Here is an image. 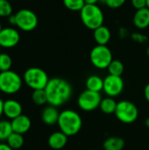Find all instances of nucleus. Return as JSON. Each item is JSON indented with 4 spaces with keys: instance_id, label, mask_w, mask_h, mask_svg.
Wrapping results in <instances>:
<instances>
[{
    "instance_id": "1",
    "label": "nucleus",
    "mask_w": 149,
    "mask_h": 150,
    "mask_svg": "<svg viewBox=\"0 0 149 150\" xmlns=\"http://www.w3.org/2000/svg\"><path fill=\"white\" fill-rule=\"evenodd\" d=\"M45 91L47 97V104L59 107L66 104L72 97L73 89L69 82L61 77L49 79Z\"/></svg>"
},
{
    "instance_id": "2",
    "label": "nucleus",
    "mask_w": 149,
    "mask_h": 150,
    "mask_svg": "<svg viewBox=\"0 0 149 150\" xmlns=\"http://www.w3.org/2000/svg\"><path fill=\"white\" fill-rule=\"evenodd\" d=\"M57 125L60 131L65 134L68 137L74 136L82 129L83 120L77 112L67 109L60 112Z\"/></svg>"
},
{
    "instance_id": "3",
    "label": "nucleus",
    "mask_w": 149,
    "mask_h": 150,
    "mask_svg": "<svg viewBox=\"0 0 149 150\" xmlns=\"http://www.w3.org/2000/svg\"><path fill=\"white\" fill-rule=\"evenodd\" d=\"M83 24L90 30H95L103 25L104 13L97 4H85L80 11Z\"/></svg>"
},
{
    "instance_id": "4",
    "label": "nucleus",
    "mask_w": 149,
    "mask_h": 150,
    "mask_svg": "<svg viewBox=\"0 0 149 150\" xmlns=\"http://www.w3.org/2000/svg\"><path fill=\"white\" fill-rule=\"evenodd\" d=\"M25 84L32 90H43L46 88L49 78L45 70L38 67L27 69L23 76Z\"/></svg>"
},
{
    "instance_id": "5",
    "label": "nucleus",
    "mask_w": 149,
    "mask_h": 150,
    "mask_svg": "<svg viewBox=\"0 0 149 150\" xmlns=\"http://www.w3.org/2000/svg\"><path fill=\"white\" fill-rule=\"evenodd\" d=\"M114 114L120 122L124 124H132L138 119L139 109L132 101L121 100L118 102Z\"/></svg>"
},
{
    "instance_id": "6",
    "label": "nucleus",
    "mask_w": 149,
    "mask_h": 150,
    "mask_svg": "<svg viewBox=\"0 0 149 150\" xmlns=\"http://www.w3.org/2000/svg\"><path fill=\"white\" fill-rule=\"evenodd\" d=\"M23 80L20 76L12 71L0 72V91L5 94H15L20 91Z\"/></svg>"
},
{
    "instance_id": "7",
    "label": "nucleus",
    "mask_w": 149,
    "mask_h": 150,
    "mask_svg": "<svg viewBox=\"0 0 149 150\" xmlns=\"http://www.w3.org/2000/svg\"><path fill=\"white\" fill-rule=\"evenodd\" d=\"M90 59L92 65L98 69H105L113 60L112 53L107 46L97 45L90 54Z\"/></svg>"
},
{
    "instance_id": "8",
    "label": "nucleus",
    "mask_w": 149,
    "mask_h": 150,
    "mask_svg": "<svg viewBox=\"0 0 149 150\" xmlns=\"http://www.w3.org/2000/svg\"><path fill=\"white\" fill-rule=\"evenodd\" d=\"M102 98L100 92L85 90L78 96L77 105L79 108L84 112H92L99 108Z\"/></svg>"
},
{
    "instance_id": "9",
    "label": "nucleus",
    "mask_w": 149,
    "mask_h": 150,
    "mask_svg": "<svg viewBox=\"0 0 149 150\" xmlns=\"http://www.w3.org/2000/svg\"><path fill=\"white\" fill-rule=\"evenodd\" d=\"M16 26L25 32H31L38 25V17L31 10L22 9L15 14Z\"/></svg>"
},
{
    "instance_id": "10",
    "label": "nucleus",
    "mask_w": 149,
    "mask_h": 150,
    "mask_svg": "<svg viewBox=\"0 0 149 150\" xmlns=\"http://www.w3.org/2000/svg\"><path fill=\"white\" fill-rule=\"evenodd\" d=\"M125 83L121 76L108 75L104 78V88L103 91L107 97L116 98L119 97L124 91Z\"/></svg>"
},
{
    "instance_id": "11",
    "label": "nucleus",
    "mask_w": 149,
    "mask_h": 150,
    "mask_svg": "<svg viewBox=\"0 0 149 150\" xmlns=\"http://www.w3.org/2000/svg\"><path fill=\"white\" fill-rule=\"evenodd\" d=\"M20 40L18 32L12 27L3 28L0 32V47L11 48L18 45Z\"/></svg>"
},
{
    "instance_id": "12",
    "label": "nucleus",
    "mask_w": 149,
    "mask_h": 150,
    "mask_svg": "<svg viewBox=\"0 0 149 150\" xmlns=\"http://www.w3.org/2000/svg\"><path fill=\"white\" fill-rule=\"evenodd\" d=\"M11 127L14 133H18L20 134H24L29 131L32 126L31 120L28 116L21 114L18 117L11 120Z\"/></svg>"
},
{
    "instance_id": "13",
    "label": "nucleus",
    "mask_w": 149,
    "mask_h": 150,
    "mask_svg": "<svg viewBox=\"0 0 149 150\" xmlns=\"http://www.w3.org/2000/svg\"><path fill=\"white\" fill-rule=\"evenodd\" d=\"M4 114L13 120L22 114V105L20 103L14 99H8L4 101Z\"/></svg>"
},
{
    "instance_id": "14",
    "label": "nucleus",
    "mask_w": 149,
    "mask_h": 150,
    "mask_svg": "<svg viewBox=\"0 0 149 150\" xmlns=\"http://www.w3.org/2000/svg\"><path fill=\"white\" fill-rule=\"evenodd\" d=\"M48 146L54 150L62 149L68 143V136L61 131L54 132L47 140Z\"/></svg>"
},
{
    "instance_id": "15",
    "label": "nucleus",
    "mask_w": 149,
    "mask_h": 150,
    "mask_svg": "<svg viewBox=\"0 0 149 150\" xmlns=\"http://www.w3.org/2000/svg\"><path fill=\"white\" fill-rule=\"evenodd\" d=\"M59 116H60V112L58 111L57 107L50 105L46 106L41 112L42 121L47 126H54L57 124Z\"/></svg>"
},
{
    "instance_id": "16",
    "label": "nucleus",
    "mask_w": 149,
    "mask_h": 150,
    "mask_svg": "<svg viewBox=\"0 0 149 150\" xmlns=\"http://www.w3.org/2000/svg\"><path fill=\"white\" fill-rule=\"evenodd\" d=\"M133 24L139 29H145L149 26V9L148 7L137 10L133 16Z\"/></svg>"
},
{
    "instance_id": "17",
    "label": "nucleus",
    "mask_w": 149,
    "mask_h": 150,
    "mask_svg": "<svg viewBox=\"0 0 149 150\" xmlns=\"http://www.w3.org/2000/svg\"><path fill=\"white\" fill-rule=\"evenodd\" d=\"M93 36H94V40L97 45L106 46V44L111 40V31L107 26L103 25L94 30Z\"/></svg>"
},
{
    "instance_id": "18",
    "label": "nucleus",
    "mask_w": 149,
    "mask_h": 150,
    "mask_svg": "<svg viewBox=\"0 0 149 150\" xmlns=\"http://www.w3.org/2000/svg\"><path fill=\"white\" fill-rule=\"evenodd\" d=\"M86 90L95 92H101L104 88V79L97 75L90 76L85 81Z\"/></svg>"
},
{
    "instance_id": "19",
    "label": "nucleus",
    "mask_w": 149,
    "mask_h": 150,
    "mask_svg": "<svg viewBox=\"0 0 149 150\" xmlns=\"http://www.w3.org/2000/svg\"><path fill=\"white\" fill-rule=\"evenodd\" d=\"M125 147V141L119 136L108 137L103 143L105 150H123Z\"/></svg>"
},
{
    "instance_id": "20",
    "label": "nucleus",
    "mask_w": 149,
    "mask_h": 150,
    "mask_svg": "<svg viewBox=\"0 0 149 150\" xmlns=\"http://www.w3.org/2000/svg\"><path fill=\"white\" fill-rule=\"evenodd\" d=\"M117 104L118 102H116L114 98H111V97L103 98L99 105V109L101 110L102 112L105 114H112L116 111Z\"/></svg>"
},
{
    "instance_id": "21",
    "label": "nucleus",
    "mask_w": 149,
    "mask_h": 150,
    "mask_svg": "<svg viewBox=\"0 0 149 150\" xmlns=\"http://www.w3.org/2000/svg\"><path fill=\"white\" fill-rule=\"evenodd\" d=\"M6 144L12 149H18L24 145V137L23 134L18 133H12L6 141Z\"/></svg>"
},
{
    "instance_id": "22",
    "label": "nucleus",
    "mask_w": 149,
    "mask_h": 150,
    "mask_svg": "<svg viewBox=\"0 0 149 150\" xmlns=\"http://www.w3.org/2000/svg\"><path fill=\"white\" fill-rule=\"evenodd\" d=\"M109 75H112V76H121L122 74L124 73L125 70V67L124 64L122 63V62H120L119 60H112V62L110 63V65L107 68Z\"/></svg>"
},
{
    "instance_id": "23",
    "label": "nucleus",
    "mask_w": 149,
    "mask_h": 150,
    "mask_svg": "<svg viewBox=\"0 0 149 150\" xmlns=\"http://www.w3.org/2000/svg\"><path fill=\"white\" fill-rule=\"evenodd\" d=\"M12 133L11 123L8 120H0V142L7 141Z\"/></svg>"
},
{
    "instance_id": "24",
    "label": "nucleus",
    "mask_w": 149,
    "mask_h": 150,
    "mask_svg": "<svg viewBox=\"0 0 149 150\" xmlns=\"http://www.w3.org/2000/svg\"><path fill=\"white\" fill-rule=\"evenodd\" d=\"M32 99L33 103L37 105H43L47 104V97L45 89L33 91V92L32 94Z\"/></svg>"
},
{
    "instance_id": "25",
    "label": "nucleus",
    "mask_w": 149,
    "mask_h": 150,
    "mask_svg": "<svg viewBox=\"0 0 149 150\" xmlns=\"http://www.w3.org/2000/svg\"><path fill=\"white\" fill-rule=\"evenodd\" d=\"M64 6L73 11H80L86 4L84 0H63Z\"/></svg>"
},
{
    "instance_id": "26",
    "label": "nucleus",
    "mask_w": 149,
    "mask_h": 150,
    "mask_svg": "<svg viewBox=\"0 0 149 150\" xmlns=\"http://www.w3.org/2000/svg\"><path fill=\"white\" fill-rule=\"evenodd\" d=\"M12 65L11 57L8 54L1 53L0 54V72L11 70Z\"/></svg>"
},
{
    "instance_id": "27",
    "label": "nucleus",
    "mask_w": 149,
    "mask_h": 150,
    "mask_svg": "<svg viewBox=\"0 0 149 150\" xmlns=\"http://www.w3.org/2000/svg\"><path fill=\"white\" fill-rule=\"evenodd\" d=\"M12 14V6L8 0H0V17H9Z\"/></svg>"
},
{
    "instance_id": "28",
    "label": "nucleus",
    "mask_w": 149,
    "mask_h": 150,
    "mask_svg": "<svg viewBox=\"0 0 149 150\" xmlns=\"http://www.w3.org/2000/svg\"><path fill=\"white\" fill-rule=\"evenodd\" d=\"M126 0H105V4L112 9H118L120 8L124 4Z\"/></svg>"
},
{
    "instance_id": "29",
    "label": "nucleus",
    "mask_w": 149,
    "mask_h": 150,
    "mask_svg": "<svg viewBox=\"0 0 149 150\" xmlns=\"http://www.w3.org/2000/svg\"><path fill=\"white\" fill-rule=\"evenodd\" d=\"M132 5L136 10H141L147 7V0H131Z\"/></svg>"
},
{
    "instance_id": "30",
    "label": "nucleus",
    "mask_w": 149,
    "mask_h": 150,
    "mask_svg": "<svg viewBox=\"0 0 149 150\" xmlns=\"http://www.w3.org/2000/svg\"><path fill=\"white\" fill-rule=\"evenodd\" d=\"M144 97H145L146 100L149 103V83L144 88Z\"/></svg>"
},
{
    "instance_id": "31",
    "label": "nucleus",
    "mask_w": 149,
    "mask_h": 150,
    "mask_svg": "<svg viewBox=\"0 0 149 150\" xmlns=\"http://www.w3.org/2000/svg\"><path fill=\"white\" fill-rule=\"evenodd\" d=\"M8 21L11 25H16V18H15V14H11V16L8 17Z\"/></svg>"
},
{
    "instance_id": "32",
    "label": "nucleus",
    "mask_w": 149,
    "mask_h": 150,
    "mask_svg": "<svg viewBox=\"0 0 149 150\" xmlns=\"http://www.w3.org/2000/svg\"><path fill=\"white\" fill-rule=\"evenodd\" d=\"M0 150H13V149H11L7 144L0 143Z\"/></svg>"
},
{
    "instance_id": "33",
    "label": "nucleus",
    "mask_w": 149,
    "mask_h": 150,
    "mask_svg": "<svg viewBox=\"0 0 149 150\" xmlns=\"http://www.w3.org/2000/svg\"><path fill=\"white\" fill-rule=\"evenodd\" d=\"M99 0H84L86 4H97Z\"/></svg>"
},
{
    "instance_id": "34",
    "label": "nucleus",
    "mask_w": 149,
    "mask_h": 150,
    "mask_svg": "<svg viewBox=\"0 0 149 150\" xmlns=\"http://www.w3.org/2000/svg\"><path fill=\"white\" fill-rule=\"evenodd\" d=\"M4 101L0 98V117L4 114Z\"/></svg>"
},
{
    "instance_id": "35",
    "label": "nucleus",
    "mask_w": 149,
    "mask_h": 150,
    "mask_svg": "<svg viewBox=\"0 0 149 150\" xmlns=\"http://www.w3.org/2000/svg\"><path fill=\"white\" fill-rule=\"evenodd\" d=\"M145 126H146L147 127H148L149 128V118H148V119L145 120Z\"/></svg>"
},
{
    "instance_id": "36",
    "label": "nucleus",
    "mask_w": 149,
    "mask_h": 150,
    "mask_svg": "<svg viewBox=\"0 0 149 150\" xmlns=\"http://www.w3.org/2000/svg\"><path fill=\"white\" fill-rule=\"evenodd\" d=\"M147 7L149 9V0H147Z\"/></svg>"
},
{
    "instance_id": "37",
    "label": "nucleus",
    "mask_w": 149,
    "mask_h": 150,
    "mask_svg": "<svg viewBox=\"0 0 149 150\" xmlns=\"http://www.w3.org/2000/svg\"><path fill=\"white\" fill-rule=\"evenodd\" d=\"M2 29H3V28H2V25H1V23H0V32L2 31Z\"/></svg>"
},
{
    "instance_id": "38",
    "label": "nucleus",
    "mask_w": 149,
    "mask_h": 150,
    "mask_svg": "<svg viewBox=\"0 0 149 150\" xmlns=\"http://www.w3.org/2000/svg\"><path fill=\"white\" fill-rule=\"evenodd\" d=\"M91 150H97V149H91Z\"/></svg>"
},
{
    "instance_id": "39",
    "label": "nucleus",
    "mask_w": 149,
    "mask_h": 150,
    "mask_svg": "<svg viewBox=\"0 0 149 150\" xmlns=\"http://www.w3.org/2000/svg\"></svg>"
}]
</instances>
